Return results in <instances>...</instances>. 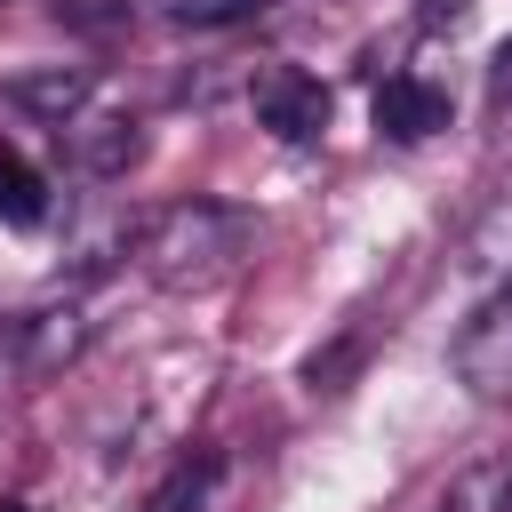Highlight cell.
I'll return each instance as SVG.
<instances>
[{"mask_svg": "<svg viewBox=\"0 0 512 512\" xmlns=\"http://www.w3.org/2000/svg\"><path fill=\"white\" fill-rule=\"evenodd\" d=\"M128 248H136V272H144L152 288L192 296V288H216V280H232V272L248 264V248H256V216L232 208V200L192 192V200L152 208V216L136 224Z\"/></svg>", "mask_w": 512, "mask_h": 512, "instance_id": "obj_1", "label": "cell"}, {"mask_svg": "<svg viewBox=\"0 0 512 512\" xmlns=\"http://www.w3.org/2000/svg\"><path fill=\"white\" fill-rule=\"evenodd\" d=\"M448 368H456V384H464L480 408L512 400V280H504L496 296H480V312L456 328Z\"/></svg>", "mask_w": 512, "mask_h": 512, "instance_id": "obj_2", "label": "cell"}, {"mask_svg": "<svg viewBox=\"0 0 512 512\" xmlns=\"http://www.w3.org/2000/svg\"><path fill=\"white\" fill-rule=\"evenodd\" d=\"M248 104H256V128H272L280 144H312L328 128V88L312 72H296V64H264Z\"/></svg>", "mask_w": 512, "mask_h": 512, "instance_id": "obj_3", "label": "cell"}, {"mask_svg": "<svg viewBox=\"0 0 512 512\" xmlns=\"http://www.w3.org/2000/svg\"><path fill=\"white\" fill-rule=\"evenodd\" d=\"M56 144H64V160L80 168V176H128L136 168V152H144V128L128 120V112H80V120H64L56 128Z\"/></svg>", "mask_w": 512, "mask_h": 512, "instance_id": "obj_4", "label": "cell"}, {"mask_svg": "<svg viewBox=\"0 0 512 512\" xmlns=\"http://www.w3.org/2000/svg\"><path fill=\"white\" fill-rule=\"evenodd\" d=\"M376 128H384L392 144H424V136H440V128H448V88L424 80V72H392V80L376 88Z\"/></svg>", "mask_w": 512, "mask_h": 512, "instance_id": "obj_5", "label": "cell"}, {"mask_svg": "<svg viewBox=\"0 0 512 512\" xmlns=\"http://www.w3.org/2000/svg\"><path fill=\"white\" fill-rule=\"evenodd\" d=\"M88 336H96L88 304H48V312L16 320V352H24V368H32V376H56V368H72V360L88 352Z\"/></svg>", "mask_w": 512, "mask_h": 512, "instance_id": "obj_6", "label": "cell"}, {"mask_svg": "<svg viewBox=\"0 0 512 512\" xmlns=\"http://www.w3.org/2000/svg\"><path fill=\"white\" fill-rule=\"evenodd\" d=\"M8 104H16V112H32V120H48V128H64V120H80V112L96 104V72H80V64L16 72V80H8Z\"/></svg>", "mask_w": 512, "mask_h": 512, "instance_id": "obj_7", "label": "cell"}, {"mask_svg": "<svg viewBox=\"0 0 512 512\" xmlns=\"http://www.w3.org/2000/svg\"><path fill=\"white\" fill-rule=\"evenodd\" d=\"M48 208H56L48 176H40L16 144H0V224H8V232H32V224H48Z\"/></svg>", "mask_w": 512, "mask_h": 512, "instance_id": "obj_8", "label": "cell"}, {"mask_svg": "<svg viewBox=\"0 0 512 512\" xmlns=\"http://www.w3.org/2000/svg\"><path fill=\"white\" fill-rule=\"evenodd\" d=\"M440 512H512V456H480L440 488Z\"/></svg>", "mask_w": 512, "mask_h": 512, "instance_id": "obj_9", "label": "cell"}, {"mask_svg": "<svg viewBox=\"0 0 512 512\" xmlns=\"http://www.w3.org/2000/svg\"><path fill=\"white\" fill-rule=\"evenodd\" d=\"M256 0H168V16L176 24H232V16H248Z\"/></svg>", "mask_w": 512, "mask_h": 512, "instance_id": "obj_10", "label": "cell"}, {"mask_svg": "<svg viewBox=\"0 0 512 512\" xmlns=\"http://www.w3.org/2000/svg\"><path fill=\"white\" fill-rule=\"evenodd\" d=\"M488 96H496V104H512V40H504V48H496V64H488Z\"/></svg>", "mask_w": 512, "mask_h": 512, "instance_id": "obj_11", "label": "cell"}, {"mask_svg": "<svg viewBox=\"0 0 512 512\" xmlns=\"http://www.w3.org/2000/svg\"><path fill=\"white\" fill-rule=\"evenodd\" d=\"M0 512H40V504H24V496H8V504H0Z\"/></svg>", "mask_w": 512, "mask_h": 512, "instance_id": "obj_12", "label": "cell"}, {"mask_svg": "<svg viewBox=\"0 0 512 512\" xmlns=\"http://www.w3.org/2000/svg\"><path fill=\"white\" fill-rule=\"evenodd\" d=\"M144 512H152V504H144Z\"/></svg>", "mask_w": 512, "mask_h": 512, "instance_id": "obj_13", "label": "cell"}]
</instances>
